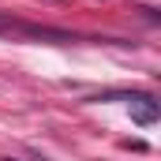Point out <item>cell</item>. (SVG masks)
I'll return each mask as SVG.
<instances>
[{"mask_svg": "<svg viewBox=\"0 0 161 161\" xmlns=\"http://www.w3.org/2000/svg\"><path fill=\"white\" fill-rule=\"evenodd\" d=\"M127 101H131V116H135L139 124H154V120H158L161 109H158V101H154L150 94H131Z\"/></svg>", "mask_w": 161, "mask_h": 161, "instance_id": "cell-1", "label": "cell"}, {"mask_svg": "<svg viewBox=\"0 0 161 161\" xmlns=\"http://www.w3.org/2000/svg\"><path fill=\"white\" fill-rule=\"evenodd\" d=\"M0 30H11V23H8V19H0Z\"/></svg>", "mask_w": 161, "mask_h": 161, "instance_id": "cell-2", "label": "cell"}]
</instances>
